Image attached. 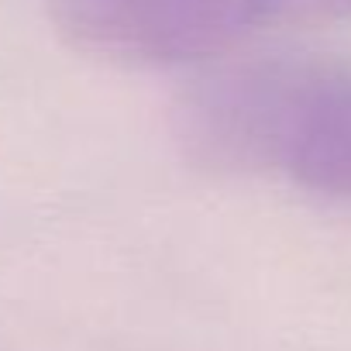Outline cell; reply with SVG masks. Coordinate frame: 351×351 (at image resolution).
I'll return each mask as SVG.
<instances>
[{
	"label": "cell",
	"instance_id": "cell-3",
	"mask_svg": "<svg viewBox=\"0 0 351 351\" xmlns=\"http://www.w3.org/2000/svg\"><path fill=\"white\" fill-rule=\"evenodd\" d=\"M351 18V0H265V25H327Z\"/></svg>",
	"mask_w": 351,
	"mask_h": 351
},
{
	"label": "cell",
	"instance_id": "cell-1",
	"mask_svg": "<svg viewBox=\"0 0 351 351\" xmlns=\"http://www.w3.org/2000/svg\"><path fill=\"white\" fill-rule=\"evenodd\" d=\"M183 155L210 172L279 169L310 193L351 200V66L262 56L200 76L176 104Z\"/></svg>",
	"mask_w": 351,
	"mask_h": 351
},
{
	"label": "cell",
	"instance_id": "cell-2",
	"mask_svg": "<svg viewBox=\"0 0 351 351\" xmlns=\"http://www.w3.org/2000/svg\"><path fill=\"white\" fill-rule=\"evenodd\" d=\"M56 28L104 59L186 66L231 52L265 25V0H49Z\"/></svg>",
	"mask_w": 351,
	"mask_h": 351
}]
</instances>
